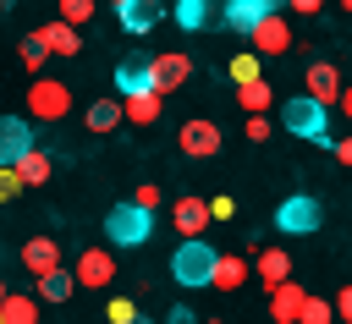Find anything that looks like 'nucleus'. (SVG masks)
Here are the masks:
<instances>
[{
	"instance_id": "1",
	"label": "nucleus",
	"mask_w": 352,
	"mask_h": 324,
	"mask_svg": "<svg viewBox=\"0 0 352 324\" xmlns=\"http://www.w3.org/2000/svg\"><path fill=\"white\" fill-rule=\"evenodd\" d=\"M104 236H110V247H143L154 236V214L138 209V203H116L104 214Z\"/></svg>"
},
{
	"instance_id": "2",
	"label": "nucleus",
	"mask_w": 352,
	"mask_h": 324,
	"mask_svg": "<svg viewBox=\"0 0 352 324\" xmlns=\"http://www.w3.org/2000/svg\"><path fill=\"white\" fill-rule=\"evenodd\" d=\"M280 121H286V132H297V137H314V143H324V148L336 143V137H330V110L314 104V99H302V93L280 104Z\"/></svg>"
},
{
	"instance_id": "3",
	"label": "nucleus",
	"mask_w": 352,
	"mask_h": 324,
	"mask_svg": "<svg viewBox=\"0 0 352 324\" xmlns=\"http://www.w3.org/2000/svg\"><path fill=\"white\" fill-rule=\"evenodd\" d=\"M72 110V88L60 77H33L28 82V115L33 121H60Z\"/></svg>"
},
{
	"instance_id": "4",
	"label": "nucleus",
	"mask_w": 352,
	"mask_h": 324,
	"mask_svg": "<svg viewBox=\"0 0 352 324\" xmlns=\"http://www.w3.org/2000/svg\"><path fill=\"white\" fill-rule=\"evenodd\" d=\"M214 247L209 242H182L176 253H170V275L182 280V286H209V275H214Z\"/></svg>"
},
{
	"instance_id": "5",
	"label": "nucleus",
	"mask_w": 352,
	"mask_h": 324,
	"mask_svg": "<svg viewBox=\"0 0 352 324\" xmlns=\"http://www.w3.org/2000/svg\"><path fill=\"white\" fill-rule=\"evenodd\" d=\"M187 77H192V60H187L182 49H160V55H148V88H154L160 99L176 93Z\"/></svg>"
},
{
	"instance_id": "6",
	"label": "nucleus",
	"mask_w": 352,
	"mask_h": 324,
	"mask_svg": "<svg viewBox=\"0 0 352 324\" xmlns=\"http://www.w3.org/2000/svg\"><path fill=\"white\" fill-rule=\"evenodd\" d=\"M319 220H324V209H319V198H308V192H292V198L275 209V225H280V231H292V236L319 231Z\"/></svg>"
},
{
	"instance_id": "7",
	"label": "nucleus",
	"mask_w": 352,
	"mask_h": 324,
	"mask_svg": "<svg viewBox=\"0 0 352 324\" xmlns=\"http://www.w3.org/2000/svg\"><path fill=\"white\" fill-rule=\"evenodd\" d=\"M28 154H33V121H22V115H0V170L22 165Z\"/></svg>"
},
{
	"instance_id": "8",
	"label": "nucleus",
	"mask_w": 352,
	"mask_h": 324,
	"mask_svg": "<svg viewBox=\"0 0 352 324\" xmlns=\"http://www.w3.org/2000/svg\"><path fill=\"white\" fill-rule=\"evenodd\" d=\"M170 220H176L182 242H204V231H209V198L182 192V198H176V209H170Z\"/></svg>"
},
{
	"instance_id": "9",
	"label": "nucleus",
	"mask_w": 352,
	"mask_h": 324,
	"mask_svg": "<svg viewBox=\"0 0 352 324\" xmlns=\"http://www.w3.org/2000/svg\"><path fill=\"white\" fill-rule=\"evenodd\" d=\"M248 38H253V55H258V60H264V55H286V49H292V27H286V16H280V11H270Z\"/></svg>"
},
{
	"instance_id": "10",
	"label": "nucleus",
	"mask_w": 352,
	"mask_h": 324,
	"mask_svg": "<svg viewBox=\"0 0 352 324\" xmlns=\"http://www.w3.org/2000/svg\"><path fill=\"white\" fill-rule=\"evenodd\" d=\"M302 82H308V93H302V99H314V104H324V110L341 99V71H336L330 60H308Z\"/></svg>"
},
{
	"instance_id": "11",
	"label": "nucleus",
	"mask_w": 352,
	"mask_h": 324,
	"mask_svg": "<svg viewBox=\"0 0 352 324\" xmlns=\"http://www.w3.org/2000/svg\"><path fill=\"white\" fill-rule=\"evenodd\" d=\"M28 38H33L44 55H66V60H72V55H82V33H72L66 22H44V27H33Z\"/></svg>"
},
{
	"instance_id": "12",
	"label": "nucleus",
	"mask_w": 352,
	"mask_h": 324,
	"mask_svg": "<svg viewBox=\"0 0 352 324\" xmlns=\"http://www.w3.org/2000/svg\"><path fill=\"white\" fill-rule=\"evenodd\" d=\"M72 280L99 291V286H110V280H116V258H110L104 247H88V253H77V269H72Z\"/></svg>"
},
{
	"instance_id": "13",
	"label": "nucleus",
	"mask_w": 352,
	"mask_h": 324,
	"mask_svg": "<svg viewBox=\"0 0 352 324\" xmlns=\"http://www.w3.org/2000/svg\"><path fill=\"white\" fill-rule=\"evenodd\" d=\"M182 154H192V159H209V154H220V126L214 121H182Z\"/></svg>"
},
{
	"instance_id": "14",
	"label": "nucleus",
	"mask_w": 352,
	"mask_h": 324,
	"mask_svg": "<svg viewBox=\"0 0 352 324\" xmlns=\"http://www.w3.org/2000/svg\"><path fill=\"white\" fill-rule=\"evenodd\" d=\"M22 264H28L33 280H38V275H55V269H60V242H55V236H33V242H22Z\"/></svg>"
},
{
	"instance_id": "15",
	"label": "nucleus",
	"mask_w": 352,
	"mask_h": 324,
	"mask_svg": "<svg viewBox=\"0 0 352 324\" xmlns=\"http://www.w3.org/2000/svg\"><path fill=\"white\" fill-rule=\"evenodd\" d=\"M302 302H308V291H302L297 280H286V286H275V291H270V319H275V324H297Z\"/></svg>"
},
{
	"instance_id": "16",
	"label": "nucleus",
	"mask_w": 352,
	"mask_h": 324,
	"mask_svg": "<svg viewBox=\"0 0 352 324\" xmlns=\"http://www.w3.org/2000/svg\"><path fill=\"white\" fill-rule=\"evenodd\" d=\"M116 16H121V27H126V33H148V27L165 16V5H154V0H121V5H116Z\"/></svg>"
},
{
	"instance_id": "17",
	"label": "nucleus",
	"mask_w": 352,
	"mask_h": 324,
	"mask_svg": "<svg viewBox=\"0 0 352 324\" xmlns=\"http://www.w3.org/2000/svg\"><path fill=\"white\" fill-rule=\"evenodd\" d=\"M270 11H275L270 0H231V5L220 11V16H226V27H236V33H253V27H258V22L270 16Z\"/></svg>"
},
{
	"instance_id": "18",
	"label": "nucleus",
	"mask_w": 352,
	"mask_h": 324,
	"mask_svg": "<svg viewBox=\"0 0 352 324\" xmlns=\"http://www.w3.org/2000/svg\"><path fill=\"white\" fill-rule=\"evenodd\" d=\"M132 93H154L148 88V60H138V55H126L116 66V99H132Z\"/></svg>"
},
{
	"instance_id": "19",
	"label": "nucleus",
	"mask_w": 352,
	"mask_h": 324,
	"mask_svg": "<svg viewBox=\"0 0 352 324\" xmlns=\"http://www.w3.org/2000/svg\"><path fill=\"white\" fill-rule=\"evenodd\" d=\"M253 275L264 280V291H275V286H286V280H292V253H280V247H270V253H258V258H253Z\"/></svg>"
},
{
	"instance_id": "20",
	"label": "nucleus",
	"mask_w": 352,
	"mask_h": 324,
	"mask_svg": "<svg viewBox=\"0 0 352 324\" xmlns=\"http://www.w3.org/2000/svg\"><path fill=\"white\" fill-rule=\"evenodd\" d=\"M248 275H253V264H248L242 253H220V258H214V275H209V286H214V291H236Z\"/></svg>"
},
{
	"instance_id": "21",
	"label": "nucleus",
	"mask_w": 352,
	"mask_h": 324,
	"mask_svg": "<svg viewBox=\"0 0 352 324\" xmlns=\"http://www.w3.org/2000/svg\"><path fill=\"white\" fill-rule=\"evenodd\" d=\"M121 121L154 126V121H160V93H132V99H121Z\"/></svg>"
},
{
	"instance_id": "22",
	"label": "nucleus",
	"mask_w": 352,
	"mask_h": 324,
	"mask_svg": "<svg viewBox=\"0 0 352 324\" xmlns=\"http://www.w3.org/2000/svg\"><path fill=\"white\" fill-rule=\"evenodd\" d=\"M0 324H38V297L11 291V297L0 302Z\"/></svg>"
},
{
	"instance_id": "23",
	"label": "nucleus",
	"mask_w": 352,
	"mask_h": 324,
	"mask_svg": "<svg viewBox=\"0 0 352 324\" xmlns=\"http://www.w3.org/2000/svg\"><path fill=\"white\" fill-rule=\"evenodd\" d=\"M236 104H242L248 115H270V104H275V93H270V82L258 77V82H248V88H236Z\"/></svg>"
},
{
	"instance_id": "24",
	"label": "nucleus",
	"mask_w": 352,
	"mask_h": 324,
	"mask_svg": "<svg viewBox=\"0 0 352 324\" xmlns=\"http://www.w3.org/2000/svg\"><path fill=\"white\" fill-rule=\"evenodd\" d=\"M121 126V99H94L88 104V132H116Z\"/></svg>"
},
{
	"instance_id": "25",
	"label": "nucleus",
	"mask_w": 352,
	"mask_h": 324,
	"mask_svg": "<svg viewBox=\"0 0 352 324\" xmlns=\"http://www.w3.org/2000/svg\"><path fill=\"white\" fill-rule=\"evenodd\" d=\"M11 170H16V181H22V187H44V181H50V154H44V148H33V154H28L22 165H11Z\"/></svg>"
},
{
	"instance_id": "26",
	"label": "nucleus",
	"mask_w": 352,
	"mask_h": 324,
	"mask_svg": "<svg viewBox=\"0 0 352 324\" xmlns=\"http://www.w3.org/2000/svg\"><path fill=\"white\" fill-rule=\"evenodd\" d=\"M226 71H231V82H236V88H248V82H258L264 60H258L253 49H242V55H231V60H226Z\"/></svg>"
},
{
	"instance_id": "27",
	"label": "nucleus",
	"mask_w": 352,
	"mask_h": 324,
	"mask_svg": "<svg viewBox=\"0 0 352 324\" xmlns=\"http://www.w3.org/2000/svg\"><path fill=\"white\" fill-rule=\"evenodd\" d=\"M77 291V280H72V269H55V275H38V297H50V302H66Z\"/></svg>"
},
{
	"instance_id": "28",
	"label": "nucleus",
	"mask_w": 352,
	"mask_h": 324,
	"mask_svg": "<svg viewBox=\"0 0 352 324\" xmlns=\"http://www.w3.org/2000/svg\"><path fill=\"white\" fill-rule=\"evenodd\" d=\"M55 22H66L72 33L82 27V22H94V0H60V16Z\"/></svg>"
},
{
	"instance_id": "29",
	"label": "nucleus",
	"mask_w": 352,
	"mask_h": 324,
	"mask_svg": "<svg viewBox=\"0 0 352 324\" xmlns=\"http://www.w3.org/2000/svg\"><path fill=\"white\" fill-rule=\"evenodd\" d=\"M170 16H176V22H182V27H204V22H209V16H214V5H204V0H182V5H176V11H170Z\"/></svg>"
},
{
	"instance_id": "30",
	"label": "nucleus",
	"mask_w": 352,
	"mask_h": 324,
	"mask_svg": "<svg viewBox=\"0 0 352 324\" xmlns=\"http://www.w3.org/2000/svg\"><path fill=\"white\" fill-rule=\"evenodd\" d=\"M132 319H138V302H132V297H110L104 324H132Z\"/></svg>"
},
{
	"instance_id": "31",
	"label": "nucleus",
	"mask_w": 352,
	"mask_h": 324,
	"mask_svg": "<svg viewBox=\"0 0 352 324\" xmlns=\"http://www.w3.org/2000/svg\"><path fill=\"white\" fill-rule=\"evenodd\" d=\"M297 324H336V313H330V302L308 297V302H302V313H297Z\"/></svg>"
},
{
	"instance_id": "32",
	"label": "nucleus",
	"mask_w": 352,
	"mask_h": 324,
	"mask_svg": "<svg viewBox=\"0 0 352 324\" xmlns=\"http://www.w3.org/2000/svg\"><path fill=\"white\" fill-rule=\"evenodd\" d=\"M16 55H22V66H28V71H44V49H38L33 38H22V49H16Z\"/></svg>"
},
{
	"instance_id": "33",
	"label": "nucleus",
	"mask_w": 352,
	"mask_h": 324,
	"mask_svg": "<svg viewBox=\"0 0 352 324\" xmlns=\"http://www.w3.org/2000/svg\"><path fill=\"white\" fill-rule=\"evenodd\" d=\"M330 313H336L341 324H352V286H341V291H336V302H330Z\"/></svg>"
},
{
	"instance_id": "34",
	"label": "nucleus",
	"mask_w": 352,
	"mask_h": 324,
	"mask_svg": "<svg viewBox=\"0 0 352 324\" xmlns=\"http://www.w3.org/2000/svg\"><path fill=\"white\" fill-rule=\"evenodd\" d=\"M231 214H236V198H226V192L209 198V220H231Z\"/></svg>"
},
{
	"instance_id": "35",
	"label": "nucleus",
	"mask_w": 352,
	"mask_h": 324,
	"mask_svg": "<svg viewBox=\"0 0 352 324\" xmlns=\"http://www.w3.org/2000/svg\"><path fill=\"white\" fill-rule=\"evenodd\" d=\"M22 192V181H16V170H0V203H11Z\"/></svg>"
},
{
	"instance_id": "36",
	"label": "nucleus",
	"mask_w": 352,
	"mask_h": 324,
	"mask_svg": "<svg viewBox=\"0 0 352 324\" xmlns=\"http://www.w3.org/2000/svg\"><path fill=\"white\" fill-rule=\"evenodd\" d=\"M248 137L264 143V137H270V115H248Z\"/></svg>"
},
{
	"instance_id": "37",
	"label": "nucleus",
	"mask_w": 352,
	"mask_h": 324,
	"mask_svg": "<svg viewBox=\"0 0 352 324\" xmlns=\"http://www.w3.org/2000/svg\"><path fill=\"white\" fill-rule=\"evenodd\" d=\"M132 203H138V209H154V203H160V187H154V181H148V187H138V198H132Z\"/></svg>"
},
{
	"instance_id": "38",
	"label": "nucleus",
	"mask_w": 352,
	"mask_h": 324,
	"mask_svg": "<svg viewBox=\"0 0 352 324\" xmlns=\"http://www.w3.org/2000/svg\"><path fill=\"white\" fill-rule=\"evenodd\" d=\"M165 324H198V313H192V308H182V302H176V308H170V313H165Z\"/></svg>"
},
{
	"instance_id": "39",
	"label": "nucleus",
	"mask_w": 352,
	"mask_h": 324,
	"mask_svg": "<svg viewBox=\"0 0 352 324\" xmlns=\"http://www.w3.org/2000/svg\"><path fill=\"white\" fill-rule=\"evenodd\" d=\"M330 148H336V159H341V165H352V137H336Z\"/></svg>"
},
{
	"instance_id": "40",
	"label": "nucleus",
	"mask_w": 352,
	"mask_h": 324,
	"mask_svg": "<svg viewBox=\"0 0 352 324\" xmlns=\"http://www.w3.org/2000/svg\"><path fill=\"white\" fill-rule=\"evenodd\" d=\"M336 110H341V115L352 121V82H341V99H336Z\"/></svg>"
},
{
	"instance_id": "41",
	"label": "nucleus",
	"mask_w": 352,
	"mask_h": 324,
	"mask_svg": "<svg viewBox=\"0 0 352 324\" xmlns=\"http://www.w3.org/2000/svg\"><path fill=\"white\" fill-rule=\"evenodd\" d=\"M6 297H11V286H6V275H0V302H6Z\"/></svg>"
},
{
	"instance_id": "42",
	"label": "nucleus",
	"mask_w": 352,
	"mask_h": 324,
	"mask_svg": "<svg viewBox=\"0 0 352 324\" xmlns=\"http://www.w3.org/2000/svg\"><path fill=\"white\" fill-rule=\"evenodd\" d=\"M132 324H154V319H143V313H138V319H132Z\"/></svg>"
},
{
	"instance_id": "43",
	"label": "nucleus",
	"mask_w": 352,
	"mask_h": 324,
	"mask_svg": "<svg viewBox=\"0 0 352 324\" xmlns=\"http://www.w3.org/2000/svg\"><path fill=\"white\" fill-rule=\"evenodd\" d=\"M209 324H220V319H209Z\"/></svg>"
}]
</instances>
